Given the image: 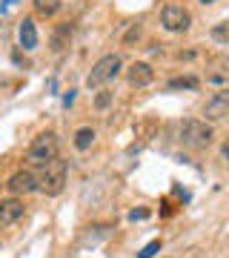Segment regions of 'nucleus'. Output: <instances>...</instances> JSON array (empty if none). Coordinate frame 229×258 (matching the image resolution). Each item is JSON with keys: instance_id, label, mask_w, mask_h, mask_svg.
Wrapping results in <instances>:
<instances>
[{"instance_id": "obj_1", "label": "nucleus", "mask_w": 229, "mask_h": 258, "mask_svg": "<svg viewBox=\"0 0 229 258\" xmlns=\"http://www.w3.org/2000/svg\"><path fill=\"white\" fill-rule=\"evenodd\" d=\"M66 181H69V164L55 158V161H49V164L40 166V175H37V189L49 198H57V195L66 189Z\"/></svg>"}, {"instance_id": "obj_2", "label": "nucleus", "mask_w": 229, "mask_h": 258, "mask_svg": "<svg viewBox=\"0 0 229 258\" xmlns=\"http://www.w3.org/2000/svg\"><path fill=\"white\" fill-rule=\"evenodd\" d=\"M57 158V135L55 132H40L26 149V161H32L35 166H43L49 161Z\"/></svg>"}, {"instance_id": "obj_3", "label": "nucleus", "mask_w": 229, "mask_h": 258, "mask_svg": "<svg viewBox=\"0 0 229 258\" xmlns=\"http://www.w3.org/2000/svg\"><path fill=\"white\" fill-rule=\"evenodd\" d=\"M181 141L186 144V147H192V149L209 147V141H212V126L206 123V120L186 118V120H181Z\"/></svg>"}, {"instance_id": "obj_4", "label": "nucleus", "mask_w": 229, "mask_h": 258, "mask_svg": "<svg viewBox=\"0 0 229 258\" xmlns=\"http://www.w3.org/2000/svg\"><path fill=\"white\" fill-rule=\"evenodd\" d=\"M120 66H123V63H120L118 55H103L98 63L92 66V72L86 75V86H89V89H98V86H103L106 81L118 78Z\"/></svg>"}, {"instance_id": "obj_5", "label": "nucleus", "mask_w": 229, "mask_h": 258, "mask_svg": "<svg viewBox=\"0 0 229 258\" xmlns=\"http://www.w3.org/2000/svg\"><path fill=\"white\" fill-rule=\"evenodd\" d=\"M161 23H164L166 32H186L189 29V23H192V18H189V12L183 9V6H164V12H161Z\"/></svg>"}, {"instance_id": "obj_6", "label": "nucleus", "mask_w": 229, "mask_h": 258, "mask_svg": "<svg viewBox=\"0 0 229 258\" xmlns=\"http://www.w3.org/2000/svg\"><path fill=\"white\" fill-rule=\"evenodd\" d=\"M37 186H40V184H37V175L32 172V169H18V172L6 181V189H9V195H15V198L35 192Z\"/></svg>"}, {"instance_id": "obj_7", "label": "nucleus", "mask_w": 229, "mask_h": 258, "mask_svg": "<svg viewBox=\"0 0 229 258\" xmlns=\"http://www.w3.org/2000/svg\"><path fill=\"white\" fill-rule=\"evenodd\" d=\"M203 118L206 120H223V118H229V86H223L220 92H215L206 101V106H203Z\"/></svg>"}, {"instance_id": "obj_8", "label": "nucleus", "mask_w": 229, "mask_h": 258, "mask_svg": "<svg viewBox=\"0 0 229 258\" xmlns=\"http://www.w3.org/2000/svg\"><path fill=\"white\" fill-rule=\"evenodd\" d=\"M126 81H129V86L143 89V86H149V83L155 81V69L149 63H143V60H137V63H132L126 69Z\"/></svg>"}, {"instance_id": "obj_9", "label": "nucleus", "mask_w": 229, "mask_h": 258, "mask_svg": "<svg viewBox=\"0 0 229 258\" xmlns=\"http://www.w3.org/2000/svg\"><path fill=\"white\" fill-rule=\"evenodd\" d=\"M23 218V201L20 198H6V201H0V227H12L15 221Z\"/></svg>"}, {"instance_id": "obj_10", "label": "nucleus", "mask_w": 229, "mask_h": 258, "mask_svg": "<svg viewBox=\"0 0 229 258\" xmlns=\"http://www.w3.org/2000/svg\"><path fill=\"white\" fill-rule=\"evenodd\" d=\"M206 81L212 86H229V57H218V60H212L209 72H206Z\"/></svg>"}, {"instance_id": "obj_11", "label": "nucleus", "mask_w": 229, "mask_h": 258, "mask_svg": "<svg viewBox=\"0 0 229 258\" xmlns=\"http://www.w3.org/2000/svg\"><path fill=\"white\" fill-rule=\"evenodd\" d=\"M18 40H20V46L26 49V52L37 49V26H35L32 18H23V23L18 26Z\"/></svg>"}, {"instance_id": "obj_12", "label": "nucleus", "mask_w": 229, "mask_h": 258, "mask_svg": "<svg viewBox=\"0 0 229 258\" xmlns=\"http://www.w3.org/2000/svg\"><path fill=\"white\" fill-rule=\"evenodd\" d=\"M95 138H98V135H95V129H92V126H81L78 132H74L72 144H74V149H81V152H86V149H89L92 144H95Z\"/></svg>"}, {"instance_id": "obj_13", "label": "nucleus", "mask_w": 229, "mask_h": 258, "mask_svg": "<svg viewBox=\"0 0 229 258\" xmlns=\"http://www.w3.org/2000/svg\"><path fill=\"white\" fill-rule=\"evenodd\" d=\"M155 132H158V120H155V118L140 120V123L135 126V135H137L140 141H152V138H155Z\"/></svg>"}, {"instance_id": "obj_14", "label": "nucleus", "mask_w": 229, "mask_h": 258, "mask_svg": "<svg viewBox=\"0 0 229 258\" xmlns=\"http://www.w3.org/2000/svg\"><path fill=\"white\" fill-rule=\"evenodd\" d=\"M69 37H72V26H60L55 35H52V49H55V52H63V49L69 46Z\"/></svg>"}, {"instance_id": "obj_15", "label": "nucleus", "mask_w": 229, "mask_h": 258, "mask_svg": "<svg viewBox=\"0 0 229 258\" xmlns=\"http://www.w3.org/2000/svg\"><path fill=\"white\" fill-rule=\"evenodd\" d=\"M32 3H35V12L43 15V18H52L60 9V0H32Z\"/></svg>"}, {"instance_id": "obj_16", "label": "nucleus", "mask_w": 229, "mask_h": 258, "mask_svg": "<svg viewBox=\"0 0 229 258\" xmlns=\"http://www.w3.org/2000/svg\"><path fill=\"white\" fill-rule=\"evenodd\" d=\"M209 35H212V40H215V43H223V46H229V20H220V23H215Z\"/></svg>"}, {"instance_id": "obj_17", "label": "nucleus", "mask_w": 229, "mask_h": 258, "mask_svg": "<svg viewBox=\"0 0 229 258\" xmlns=\"http://www.w3.org/2000/svg\"><path fill=\"white\" fill-rule=\"evenodd\" d=\"M201 81L195 78V75H183V78H172L169 81V89H198Z\"/></svg>"}, {"instance_id": "obj_18", "label": "nucleus", "mask_w": 229, "mask_h": 258, "mask_svg": "<svg viewBox=\"0 0 229 258\" xmlns=\"http://www.w3.org/2000/svg\"><path fill=\"white\" fill-rule=\"evenodd\" d=\"M140 35H143V26L140 23H129L126 35H123V46H135L137 40H140Z\"/></svg>"}, {"instance_id": "obj_19", "label": "nucleus", "mask_w": 229, "mask_h": 258, "mask_svg": "<svg viewBox=\"0 0 229 258\" xmlns=\"http://www.w3.org/2000/svg\"><path fill=\"white\" fill-rule=\"evenodd\" d=\"M158 249H161V238H155V241H149L146 247L140 249V252H137V258H155V252Z\"/></svg>"}, {"instance_id": "obj_20", "label": "nucleus", "mask_w": 229, "mask_h": 258, "mask_svg": "<svg viewBox=\"0 0 229 258\" xmlns=\"http://www.w3.org/2000/svg\"><path fill=\"white\" fill-rule=\"evenodd\" d=\"M149 215H152V210H146V207H137V210L129 212V221H146Z\"/></svg>"}, {"instance_id": "obj_21", "label": "nucleus", "mask_w": 229, "mask_h": 258, "mask_svg": "<svg viewBox=\"0 0 229 258\" xmlns=\"http://www.w3.org/2000/svg\"><path fill=\"white\" fill-rule=\"evenodd\" d=\"M112 98H115L112 92H101L98 98H95V106H98V109H106V106L112 103Z\"/></svg>"}, {"instance_id": "obj_22", "label": "nucleus", "mask_w": 229, "mask_h": 258, "mask_svg": "<svg viewBox=\"0 0 229 258\" xmlns=\"http://www.w3.org/2000/svg\"><path fill=\"white\" fill-rule=\"evenodd\" d=\"M72 101H74V89H69V92L63 95V106H69Z\"/></svg>"}, {"instance_id": "obj_23", "label": "nucleus", "mask_w": 229, "mask_h": 258, "mask_svg": "<svg viewBox=\"0 0 229 258\" xmlns=\"http://www.w3.org/2000/svg\"><path fill=\"white\" fill-rule=\"evenodd\" d=\"M220 155H223V158H226V161H229V141H226V144H223V147H220Z\"/></svg>"}, {"instance_id": "obj_24", "label": "nucleus", "mask_w": 229, "mask_h": 258, "mask_svg": "<svg viewBox=\"0 0 229 258\" xmlns=\"http://www.w3.org/2000/svg\"><path fill=\"white\" fill-rule=\"evenodd\" d=\"M201 3H203V6H206V3H215V0H201Z\"/></svg>"}]
</instances>
